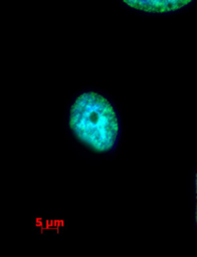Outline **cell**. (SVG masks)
Here are the masks:
<instances>
[{"label":"cell","mask_w":197,"mask_h":257,"mask_svg":"<svg viewBox=\"0 0 197 257\" xmlns=\"http://www.w3.org/2000/svg\"><path fill=\"white\" fill-rule=\"evenodd\" d=\"M74 137L95 153L110 152L119 137V119L112 103L102 94L85 91L72 102L68 116Z\"/></svg>","instance_id":"cell-1"},{"label":"cell","mask_w":197,"mask_h":257,"mask_svg":"<svg viewBox=\"0 0 197 257\" xmlns=\"http://www.w3.org/2000/svg\"><path fill=\"white\" fill-rule=\"evenodd\" d=\"M192 0H123V2L135 9L151 12L165 13L178 10L188 5Z\"/></svg>","instance_id":"cell-2"},{"label":"cell","mask_w":197,"mask_h":257,"mask_svg":"<svg viewBox=\"0 0 197 257\" xmlns=\"http://www.w3.org/2000/svg\"><path fill=\"white\" fill-rule=\"evenodd\" d=\"M195 193H196V212H195V221H196V225H197V173H196V177H195Z\"/></svg>","instance_id":"cell-3"}]
</instances>
